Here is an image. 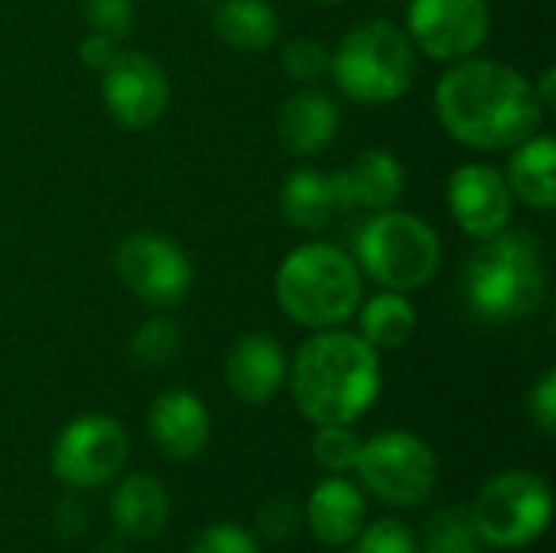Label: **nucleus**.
I'll return each instance as SVG.
<instances>
[{
  "label": "nucleus",
  "mask_w": 556,
  "mask_h": 553,
  "mask_svg": "<svg viewBox=\"0 0 556 553\" xmlns=\"http://www.w3.org/2000/svg\"><path fill=\"white\" fill-rule=\"evenodd\" d=\"M433 101L443 130L456 143L489 153L534 137L547 114L534 85L518 68L472 55L440 78Z\"/></svg>",
  "instance_id": "obj_1"
},
{
  "label": "nucleus",
  "mask_w": 556,
  "mask_h": 553,
  "mask_svg": "<svg viewBox=\"0 0 556 553\" xmlns=\"http://www.w3.org/2000/svg\"><path fill=\"white\" fill-rule=\"evenodd\" d=\"M287 372L296 411L316 427L355 424L381 394L378 352L339 326L306 339Z\"/></svg>",
  "instance_id": "obj_2"
},
{
  "label": "nucleus",
  "mask_w": 556,
  "mask_h": 553,
  "mask_svg": "<svg viewBox=\"0 0 556 553\" xmlns=\"http://www.w3.org/2000/svg\"><path fill=\"white\" fill-rule=\"evenodd\" d=\"M547 297V264L534 235L498 231L472 251L463 267V300L482 323L505 326L541 310Z\"/></svg>",
  "instance_id": "obj_3"
},
{
  "label": "nucleus",
  "mask_w": 556,
  "mask_h": 553,
  "mask_svg": "<svg viewBox=\"0 0 556 553\" xmlns=\"http://www.w3.org/2000/svg\"><path fill=\"white\" fill-rule=\"evenodd\" d=\"M274 293L287 319L306 329H336L362 303V271L355 257L326 241L293 248L274 277Z\"/></svg>",
  "instance_id": "obj_4"
},
{
  "label": "nucleus",
  "mask_w": 556,
  "mask_h": 553,
  "mask_svg": "<svg viewBox=\"0 0 556 553\" xmlns=\"http://www.w3.org/2000/svg\"><path fill=\"white\" fill-rule=\"evenodd\" d=\"M329 68L339 91L358 104H388L410 91L417 78V49L410 36L391 20H368L349 29Z\"/></svg>",
  "instance_id": "obj_5"
},
{
  "label": "nucleus",
  "mask_w": 556,
  "mask_h": 553,
  "mask_svg": "<svg viewBox=\"0 0 556 553\" xmlns=\"http://www.w3.org/2000/svg\"><path fill=\"white\" fill-rule=\"evenodd\" d=\"M355 257L375 284L407 293L437 277L443 264V244L424 218L384 209L358 228Z\"/></svg>",
  "instance_id": "obj_6"
},
{
  "label": "nucleus",
  "mask_w": 556,
  "mask_h": 553,
  "mask_svg": "<svg viewBox=\"0 0 556 553\" xmlns=\"http://www.w3.org/2000/svg\"><path fill=\"white\" fill-rule=\"evenodd\" d=\"M551 508H554L551 486L541 476L525 469H508L492 476L479 489L469 518L479 541L502 551H518L534 544L547 531Z\"/></svg>",
  "instance_id": "obj_7"
},
{
  "label": "nucleus",
  "mask_w": 556,
  "mask_h": 553,
  "mask_svg": "<svg viewBox=\"0 0 556 553\" xmlns=\"http://www.w3.org/2000/svg\"><path fill=\"white\" fill-rule=\"evenodd\" d=\"M358 482L391 508H420L437 489V456L410 430H384L362 440L355 460Z\"/></svg>",
  "instance_id": "obj_8"
},
{
  "label": "nucleus",
  "mask_w": 556,
  "mask_h": 553,
  "mask_svg": "<svg viewBox=\"0 0 556 553\" xmlns=\"http://www.w3.org/2000/svg\"><path fill=\"white\" fill-rule=\"evenodd\" d=\"M114 271L121 284L147 306L169 310L189 297L192 261L160 231H134L114 251Z\"/></svg>",
  "instance_id": "obj_9"
},
{
  "label": "nucleus",
  "mask_w": 556,
  "mask_h": 553,
  "mask_svg": "<svg viewBox=\"0 0 556 553\" xmlns=\"http://www.w3.org/2000/svg\"><path fill=\"white\" fill-rule=\"evenodd\" d=\"M127 433L108 414L75 417L52 443V473L72 489H98L127 463Z\"/></svg>",
  "instance_id": "obj_10"
},
{
  "label": "nucleus",
  "mask_w": 556,
  "mask_h": 553,
  "mask_svg": "<svg viewBox=\"0 0 556 553\" xmlns=\"http://www.w3.org/2000/svg\"><path fill=\"white\" fill-rule=\"evenodd\" d=\"M492 33L489 0H410L407 36L414 49L437 62L476 55Z\"/></svg>",
  "instance_id": "obj_11"
},
{
  "label": "nucleus",
  "mask_w": 556,
  "mask_h": 553,
  "mask_svg": "<svg viewBox=\"0 0 556 553\" xmlns=\"http://www.w3.org/2000/svg\"><path fill=\"white\" fill-rule=\"evenodd\" d=\"M101 98L121 127L147 130L169 108V81L153 55L121 49L101 72Z\"/></svg>",
  "instance_id": "obj_12"
},
{
  "label": "nucleus",
  "mask_w": 556,
  "mask_h": 553,
  "mask_svg": "<svg viewBox=\"0 0 556 553\" xmlns=\"http://www.w3.org/2000/svg\"><path fill=\"white\" fill-rule=\"evenodd\" d=\"M446 205L469 238L485 241L508 228L515 196L508 189L505 173H498L495 166L463 163L446 183Z\"/></svg>",
  "instance_id": "obj_13"
},
{
  "label": "nucleus",
  "mask_w": 556,
  "mask_h": 553,
  "mask_svg": "<svg viewBox=\"0 0 556 553\" xmlns=\"http://www.w3.org/2000/svg\"><path fill=\"white\" fill-rule=\"evenodd\" d=\"M287 352L270 332H244L225 355L228 391L244 404H267L287 381Z\"/></svg>",
  "instance_id": "obj_14"
},
{
  "label": "nucleus",
  "mask_w": 556,
  "mask_h": 553,
  "mask_svg": "<svg viewBox=\"0 0 556 553\" xmlns=\"http://www.w3.org/2000/svg\"><path fill=\"white\" fill-rule=\"evenodd\" d=\"M156 450L169 460H195L212 437V417L199 394L173 388L150 404L147 417Z\"/></svg>",
  "instance_id": "obj_15"
},
{
  "label": "nucleus",
  "mask_w": 556,
  "mask_h": 553,
  "mask_svg": "<svg viewBox=\"0 0 556 553\" xmlns=\"http://www.w3.org/2000/svg\"><path fill=\"white\" fill-rule=\"evenodd\" d=\"M332 189L339 212L349 209H394L404 192V166L391 150H365L345 169L332 173Z\"/></svg>",
  "instance_id": "obj_16"
},
{
  "label": "nucleus",
  "mask_w": 556,
  "mask_h": 553,
  "mask_svg": "<svg viewBox=\"0 0 556 553\" xmlns=\"http://www.w3.org/2000/svg\"><path fill=\"white\" fill-rule=\"evenodd\" d=\"M339 124V104L319 88H303L290 95L277 111V137L293 156L323 153L336 140Z\"/></svg>",
  "instance_id": "obj_17"
},
{
  "label": "nucleus",
  "mask_w": 556,
  "mask_h": 553,
  "mask_svg": "<svg viewBox=\"0 0 556 553\" xmlns=\"http://www.w3.org/2000/svg\"><path fill=\"white\" fill-rule=\"evenodd\" d=\"M306 525L319 544L345 548L365 528V495L342 476L323 479L306 502Z\"/></svg>",
  "instance_id": "obj_18"
},
{
  "label": "nucleus",
  "mask_w": 556,
  "mask_h": 553,
  "mask_svg": "<svg viewBox=\"0 0 556 553\" xmlns=\"http://www.w3.org/2000/svg\"><path fill=\"white\" fill-rule=\"evenodd\" d=\"M111 518H114V528L124 538L150 541V538L160 535V528L169 518V495H166V489L160 486L156 476L134 473L114 489Z\"/></svg>",
  "instance_id": "obj_19"
},
{
  "label": "nucleus",
  "mask_w": 556,
  "mask_h": 553,
  "mask_svg": "<svg viewBox=\"0 0 556 553\" xmlns=\"http://www.w3.org/2000/svg\"><path fill=\"white\" fill-rule=\"evenodd\" d=\"M508 160V189L515 199L538 212H551L556 205V143L547 134H534L511 147Z\"/></svg>",
  "instance_id": "obj_20"
},
{
  "label": "nucleus",
  "mask_w": 556,
  "mask_h": 553,
  "mask_svg": "<svg viewBox=\"0 0 556 553\" xmlns=\"http://www.w3.org/2000/svg\"><path fill=\"white\" fill-rule=\"evenodd\" d=\"M336 212H339V202H336V189H332V173L303 166L283 179L280 215L290 228L319 231L323 225H329V218Z\"/></svg>",
  "instance_id": "obj_21"
},
{
  "label": "nucleus",
  "mask_w": 556,
  "mask_h": 553,
  "mask_svg": "<svg viewBox=\"0 0 556 553\" xmlns=\"http://www.w3.org/2000/svg\"><path fill=\"white\" fill-rule=\"evenodd\" d=\"M212 26L228 49L264 52L280 33V16L267 0H222Z\"/></svg>",
  "instance_id": "obj_22"
},
{
  "label": "nucleus",
  "mask_w": 556,
  "mask_h": 553,
  "mask_svg": "<svg viewBox=\"0 0 556 553\" xmlns=\"http://www.w3.org/2000/svg\"><path fill=\"white\" fill-rule=\"evenodd\" d=\"M358 323H362L358 336L375 352H391V349H401V345L410 342V336L417 329V310H414V303L404 293L384 290V293H375L362 306Z\"/></svg>",
  "instance_id": "obj_23"
},
{
  "label": "nucleus",
  "mask_w": 556,
  "mask_h": 553,
  "mask_svg": "<svg viewBox=\"0 0 556 553\" xmlns=\"http://www.w3.org/2000/svg\"><path fill=\"white\" fill-rule=\"evenodd\" d=\"M182 345L179 326L169 316H150L147 323L137 326V332L130 336V359L140 368H166L169 362H176Z\"/></svg>",
  "instance_id": "obj_24"
},
{
  "label": "nucleus",
  "mask_w": 556,
  "mask_h": 553,
  "mask_svg": "<svg viewBox=\"0 0 556 553\" xmlns=\"http://www.w3.org/2000/svg\"><path fill=\"white\" fill-rule=\"evenodd\" d=\"M358 450H362V437L352 430V424H326V427H316V437H313V460L342 476L349 469H355V460H358Z\"/></svg>",
  "instance_id": "obj_25"
},
{
  "label": "nucleus",
  "mask_w": 556,
  "mask_h": 553,
  "mask_svg": "<svg viewBox=\"0 0 556 553\" xmlns=\"http://www.w3.org/2000/svg\"><path fill=\"white\" fill-rule=\"evenodd\" d=\"M424 553H479L476 548V528L469 512H440L430 521V541Z\"/></svg>",
  "instance_id": "obj_26"
},
{
  "label": "nucleus",
  "mask_w": 556,
  "mask_h": 553,
  "mask_svg": "<svg viewBox=\"0 0 556 553\" xmlns=\"http://www.w3.org/2000/svg\"><path fill=\"white\" fill-rule=\"evenodd\" d=\"M349 553H420L414 531L397 518H381L375 525H365Z\"/></svg>",
  "instance_id": "obj_27"
},
{
  "label": "nucleus",
  "mask_w": 556,
  "mask_h": 553,
  "mask_svg": "<svg viewBox=\"0 0 556 553\" xmlns=\"http://www.w3.org/2000/svg\"><path fill=\"white\" fill-rule=\"evenodd\" d=\"M280 65L283 72L293 78V81H303V85H313L323 78V72L329 68V49L309 36H300V39H290L280 52Z\"/></svg>",
  "instance_id": "obj_28"
},
{
  "label": "nucleus",
  "mask_w": 556,
  "mask_h": 553,
  "mask_svg": "<svg viewBox=\"0 0 556 553\" xmlns=\"http://www.w3.org/2000/svg\"><path fill=\"white\" fill-rule=\"evenodd\" d=\"M81 13L91 26V33H101L114 42H121L134 26V0H81Z\"/></svg>",
  "instance_id": "obj_29"
},
{
  "label": "nucleus",
  "mask_w": 556,
  "mask_h": 553,
  "mask_svg": "<svg viewBox=\"0 0 556 553\" xmlns=\"http://www.w3.org/2000/svg\"><path fill=\"white\" fill-rule=\"evenodd\" d=\"M189 553H261V548L238 525H208Z\"/></svg>",
  "instance_id": "obj_30"
},
{
  "label": "nucleus",
  "mask_w": 556,
  "mask_h": 553,
  "mask_svg": "<svg viewBox=\"0 0 556 553\" xmlns=\"http://www.w3.org/2000/svg\"><path fill=\"white\" fill-rule=\"evenodd\" d=\"M531 417H534V424L541 427V433H554L556 430V372L554 368H547L541 378H538V385H534V391H531Z\"/></svg>",
  "instance_id": "obj_31"
},
{
  "label": "nucleus",
  "mask_w": 556,
  "mask_h": 553,
  "mask_svg": "<svg viewBox=\"0 0 556 553\" xmlns=\"http://www.w3.org/2000/svg\"><path fill=\"white\" fill-rule=\"evenodd\" d=\"M293 528H300V512L290 499H274L264 512H261V531L270 541H283L293 535Z\"/></svg>",
  "instance_id": "obj_32"
},
{
  "label": "nucleus",
  "mask_w": 556,
  "mask_h": 553,
  "mask_svg": "<svg viewBox=\"0 0 556 553\" xmlns=\"http://www.w3.org/2000/svg\"><path fill=\"white\" fill-rule=\"evenodd\" d=\"M117 52H121V46H117L114 39L101 36V33H88V36H81V42H78V59H81V65L98 68V72H104Z\"/></svg>",
  "instance_id": "obj_33"
},
{
  "label": "nucleus",
  "mask_w": 556,
  "mask_h": 553,
  "mask_svg": "<svg viewBox=\"0 0 556 553\" xmlns=\"http://www.w3.org/2000/svg\"><path fill=\"white\" fill-rule=\"evenodd\" d=\"M554 81H556L554 68H544V72H541V78H538V81H531V85H534L538 101L544 104V111H551V108H554Z\"/></svg>",
  "instance_id": "obj_34"
},
{
  "label": "nucleus",
  "mask_w": 556,
  "mask_h": 553,
  "mask_svg": "<svg viewBox=\"0 0 556 553\" xmlns=\"http://www.w3.org/2000/svg\"><path fill=\"white\" fill-rule=\"evenodd\" d=\"M319 3H342V0H319Z\"/></svg>",
  "instance_id": "obj_35"
}]
</instances>
